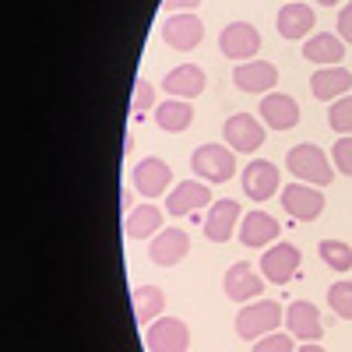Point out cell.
Segmentation results:
<instances>
[{
    "mask_svg": "<svg viewBox=\"0 0 352 352\" xmlns=\"http://www.w3.org/2000/svg\"><path fill=\"white\" fill-rule=\"evenodd\" d=\"M285 166H289V173L296 176L300 184H310V187H328V184L335 180V166H331V159L320 152L317 144H310V141L296 144V148H289Z\"/></svg>",
    "mask_w": 352,
    "mask_h": 352,
    "instance_id": "6da1fadb",
    "label": "cell"
},
{
    "mask_svg": "<svg viewBox=\"0 0 352 352\" xmlns=\"http://www.w3.org/2000/svg\"><path fill=\"white\" fill-rule=\"evenodd\" d=\"M190 173L201 176L204 184H226L236 173V152L226 144H201L190 155Z\"/></svg>",
    "mask_w": 352,
    "mask_h": 352,
    "instance_id": "7a4b0ae2",
    "label": "cell"
},
{
    "mask_svg": "<svg viewBox=\"0 0 352 352\" xmlns=\"http://www.w3.org/2000/svg\"><path fill=\"white\" fill-rule=\"evenodd\" d=\"M282 324V307L275 300H254V303H243V310L236 314V335L243 342H257L264 335L278 331Z\"/></svg>",
    "mask_w": 352,
    "mask_h": 352,
    "instance_id": "3957f363",
    "label": "cell"
},
{
    "mask_svg": "<svg viewBox=\"0 0 352 352\" xmlns=\"http://www.w3.org/2000/svg\"><path fill=\"white\" fill-rule=\"evenodd\" d=\"M144 345L148 352H187L190 349V328L180 317H159L144 331Z\"/></svg>",
    "mask_w": 352,
    "mask_h": 352,
    "instance_id": "277c9868",
    "label": "cell"
},
{
    "mask_svg": "<svg viewBox=\"0 0 352 352\" xmlns=\"http://www.w3.org/2000/svg\"><path fill=\"white\" fill-rule=\"evenodd\" d=\"M282 208L296 222H314V219H320V212H324V194H320L317 187H310V184L296 180V184L282 187Z\"/></svg>",
    "mask_w": 352,
    "mask_h": 352,
    "instance_id": "5b68a950",
    "label": "cell"
},
{
    "mask_svg": "<svg viewBox=\"0 0 352 352\" xmlns=\"http://www.w3.org/2000/svg\"><path fill=\"white\" fill-rule=\"evenodd\" d=\"M219 50L222 56H229V60H254L257 50H261V32L250 25V21H232L222 28V36H219Z\"/></svg>",
    "mask_w": 352,
    "mask_h": 352,
    "instance_id": "8992f818",
    "label": "cell"
},
{
    "mask_svg": "<svg viewBox=\"0 0 352 352\" xmlns=\"http://www.w3.org/2000/svg\"><path fill=\"white\" fill-rule=\"evenodd\" d=\"M296 272H300V250L292 247V243H272L268 250H264V257H261L264 282L285 285V282H292V275H296Z\"/></svg>",
    "mask_w": 352,
    "mask_h": 352,
    "instance_id": "52a82bcc",
    "label": "cell"
},
{
    "mask_svg": "<svg viewBox=\"0 0 352 352\" xmlns=\"http://www.w3.org/2000/svg\"><path fill=\"white\" fill-rule=\"evenodd\" d=\"M162 39H166L169 50L190 53V50H197L201 39H204V21H201L197 14H190V11H187V14H169L166 25H162Z\"/></svg>",
    "mask_w": 352,
    "mask_h": 352,
    "instance_id": "ba28073f",
    "label": "cell"
},
{
    "mask_svg": "<svg viewBox=\"0 0 352 352\" xmlns=\"http://www.w3.org/2000/svg\"><path fill=\"white\" fill-rule=\"evenodd\" d=\"M222 134H226V144L232 152H257L264 144V124L254 120L250 113H232L222 127Z\"/></svg>",
    "mask_w": 352,
    "mask_h": 352,
    "instance_id": "9c48e42d",
    "label": "cell"
},
{
    "mask_svg": "<svg viewBox=\"0 0 352 352\" xmlns=\"http://www.w3.org/2000/svg\"><path fill=\"white\" fill-rule=\"evenodd\" d=\"M169 180H173V169H169V162H162V159H141L138 166H134V173H131V184H134V190L141 194V197H162L166 190H169Z\"/></svg>",
    "mask_w": 352,
    "mask_h": 352,
    "instance_id": "30bf717a",
    "label": "cell"
},
{
    "mask_svg": "<svg viewBox=\"0 0 352 352\" xmlns=\"http://www.w3.org/2000/svg\"><path fill=\"white\" fill-rule=\"evenodd\" d=\"M222 289H226L229 300H236V303H254L261 292H264V275H257L247 261H236V264H232V268L226 272Z\"/></svg>",
    "mask_w": 352,
    "mask_h": 352,
    "instance_id": "8fae6325",
    "label": "cell"
},
{
    "mask_svg": "<svg viewBox=\"0 0 352 352\" xmlns=\"http://www.w3.org/2000/svg\"><path fill=\"white\" fill-rule=\"evenodd\" d=\"M285 328H289L292 338H300V342H320V335H324L320 310H317L310 300L289 303V310H285Z\"/></svg>",
    "mask_w": 352,
    "mask_h": 352,
    "instance_id": "7c38bea8",
    "label": "cell"
},
{
    "mask_svg": "<svg viewBox=\"0 0 352 352\" xmlns=\"http://www.w3.org/2000/svg\"><path fill=\"white\" fill-rule=\"evenodd\" d=\"M243 194L250 201H268L278 194V166L268 162V159H254L247 169H243Z\"/></svg>",
    "mask_w": 352,
    "mask_h": 352,
    "instance_id": "4fadbf2b",
    "label": "cell"
},
{
    "mask_svg": "<svg viewBox=\"0 0 352 352\" xmlns=\"http://www.w3.org/2000/svg\"><path fill=\"white\" fill-rule=\"evenodd\" d=\"M240 222H243L240 204L229 201V197H222V201L212 204L208 219H204V236H208L212 243H226V240H232V232H240V229H236Z\"/></svg>",
    "mask_w": 352,
    "mask_h": 352,
    "instance_id": "5bb4252c",
    "label": "cell"
},
{
    "mask_svg": "<svg viewBox=\"0 0 352 352\" xmlns=\"http://www.w3.org/2000/svg\"><path fill=\"white\" fill-rule=\"evenodd\" d=\"M261 120L272 131H292L300 124V102L285 92H268L261 99Z\"/></svg>",
    "mask_w": 352,
    "mask_h": 352,
    "instance_id": "9a60e30c",
    "label": "cell"
},
{
    "mask_svg": "<svg viewBox=\"0 0 352 352\" xmlns=\"http://www.w3.org/2000/svg\"><path fill=\"white\" fill-rule=\"evenodd\" d=\"M232 85L247 96H257V92H272L278 85V67L272 60H254V64H236L232 71Z\"/></svg>",
    "mask_w": 352,
    "mask_h": 352,
    "instance_id": "2e32d148",
    "label": "cell"
},
{
    "mask_svg": "<svg viewBox=\"0 0 352 352\" xmlns=\"http://www.w3.org/2000/svg\"><path fill=\"white\" fill-rule=\"evenodd\" d=\"M201 204H215L212 201V187L208 184H197V180H184V184H176L169 190L166 208H169V215L184 219V215H194Z\"/></svg>",
    "mask_w": 352,
    "mask_h": 352,
    "instance_id": "e0dca14e",
    "label": "cell"
},
{
    "mask_svg": "<svg viewBox=\"0 0 352 352\" xmlns=\"http://www.w3.org/2000/svg\"><path fill=\"white\" fill-rule=\"evenodd\" d=\"M190 250V236L184 229H162L155 232V240L148 247V257L159 264V268H173V264H180Z\"/></svg>",
    "mask_w": 352,
    "mask_h": 352,
    "instance_id": "ac0fdd59",
    "label": "cell"
},
{
    "mask_svg": "<svg viewBox=\"0 0 352 352\" xmlns=\"http://www.w3.org/2000/svg\"><path fill=\"white\" fill-rule=\"evenodd\" d=\"M342 56H345V39L335 32H320L310 36L303 43V60L307 64H320V67H342Z\"/></svg>",
    "mask_w": 352,
    "mask_h": 352,
    "instance_id": "d6986e66",
    "label": "cell"
},
{
    "mask_svg": "<svg viewBox=\"0 0 352 352\" xmlns=\"http://www.w3.org/2000/svg\"><path fill=\"white\" fill-rule=\"evenodd\" d=\"M310 92L320 102H335V99L352 92V74L345 67H317L310 78Z\"/></svg>",
    "mask_w": 352,
    "mask_h": 352,
    "instance_id": "ffe728a7",
    "label": "cell"
},
{
    "mask_svg": "<svg viewBox=\"0 0 352 352\" xmlns=\"http://www.w3.org/2000/svg\"><path fill=\"white\" fill-rule=\"evenodd\" d=\"M162 92H169L173 99H197L204 92V71L194 67V64H180L173 67L166 78H162Z\"/></svg>",
    "mask_w": 352,
    "mask_h": 352,
    "instance_id": "44dd1931",
    "label": "cell"
},
{
    "mask_svg": "<svg viewBox=\"0 0 352 352\" xmlns=\"http://www.w3.org/2000/svg\"><path fill=\"white\" fill-rule=\"evenodd\" d=\"M317 14L310 4H300V0H292V4H285L275 18V28H278V36L282 39H303L310 36V28H314Z\"/></svg>",
    "mask_w": 352,
    "mask_h": 352,
    "instance_id": "7402d4cb",
    "label": "cell"
},
{
    "mask_svg": "<svg viewBox=\"0 0 352 352\" xmlns=\"http://www.w3.org/2000/svg\"><path fill=\"white\" fill-rule=\"evenodd\" d=\"M278 232H282V229H278V219H275V215H268V212H250V215H243V222H240V243H243V247H272Z\"/></svg>",
    "mask_w": 352,
    "mask_h": 352,
    "instance_id": "603a6c76",
    "label": "cell"
},
{
    "mask_svg": "<svg viewBox=\"0 0 352 352\" xmlns=\"http://www.w3.org/2000/svg\"><path fill=\"white\" fill-rule=\"evenodd\" d=\"M124 232L131 240H144V236H155L162 232V212L155 204H134L124 219Z\"/></svg>",
    "mask_w": 352,
    "mask_h": 352,
    "instance_id": "cb8c5ba5",
    "label": "cell"
},
{
    "mask_svg": "<svg viewBox=\"0 0 352 352\" xmlns=\"http://www.w3.org/2000/svg\"><path fill=\"white\" fill-rule=\"evenodd\" d=\"M155 124L166 134H184L194 124V106L187 99H166L162 106H155Z\"/></svg>",
    "mask_w": 352,
    "mask_h": 352,
    "instance_id": "d4e9b609",
    "label": "cell"
},
{
    "mask_svg": "<svg viewBox=\"0 0 352 352\" xmlns=\"http://www.w3.org/2000/svg\"><path fill=\"white\" fill-rule=\"evenodd\" d=\"M162 307H166V296L159 285H138L134 289V317L138 324H152L155 317H162Z\"/></svg>",
    "mask_w": 352,
    "mask_h": 352,
    "instance_id": "484cf974",
    "label": "cell"
},
{
    "mask_svg": "<svg viewBox=\"0 0 352 352\" xmlns=\"http://www.w3.org/2000/svg\"><path fill=\"white\" fill-rule=\"evenodd\" d=\"M317 254H320V261H324L328 268H335V272H349V268H352V247L342 243V240H320Z\"/></svg>",
    "mask_w": 352,
    "mask_h": 352,
    "instance_id": "4316f807",
    "label": "cell"
},
{
    "mask_svg": "<svg viewBox=\"0 0 352 352\" xmlns=\"http://www.w3.org/2000/svg\"><path fill=\"white\" fill-rule=\"evenodd\" d=\"M328 124L331 131L342 138V134H352V96H342L328 106Z\"/></svg>",
    "mask_w": 352,
    "mask_h": 352,
    "instance_id": "83f0119b",
    "label": "cell"
},
{
    "mask_svg": "<svg viewBox=\"0 0 352 352\" xmlns=\"http://www.w3.org/2000/svg\"><path fill=\"white\" fill-rule=\"evenodd\" d=\"M328 307L342 317V320H352V282H335L328 289Z\"/></svg>",
    "mask_w": 352,
    "mask_h": 352,
    "instance_id": "f1b7e54d",
    "label": "cell"
},
{
    "mask_svg": "<svg viewBox=\"0 0 352 352\" xmlns=\"http://www.w3.org/2000/svg\"><path fill=\"white\" fill-rule=\"evenodd\" d=\"M155 106V88L144 81V78H138V85H134V99H131V116H144Z\"/></svg>",
    "mask_w": 352,
    "mask_h": 352,
    "instance_id": "f546056e",
    "label": "cell"
},
{
    "mask_svg": "<svg viewBox=\"0 0 352 352\" xmlns=\"http://www.w3.org/2000/svg\"><path fill=\"white\" fill-rule=\"evenodd\" d=\"M331 166L342 173V176H352V134H342L331 148Z\"/></svg>",
    "mask_w": 352,
    "mask_h": 352,
    "instance_id": "4dcf8cb0",
    "label": "cell"
},
{
    "mask_svg": "<svg viewBox=\"0 0 352 352\" xmlns=\"http://www.w3.org/2000/svg\"><path fill=\"white\" fill-rule=\"evenodd\" d=\"M254 352H296V338L282 335V331H272V335L254 342Z\"/></svg>",
    "mask_w": 352,
    "mask_h": 352,
    "instance_id": "1f68e13d",
    "label": "cell"
},
{
    "mask_svg": "<svg viewBox=\"0 0 352 352\" xmlns=\"http://www.w3.org/2000/svg\"><path fill=\"white\" fill-rule=\"evenodd\" d=\"M338 36L345 39V46L352 43V0H345L338 11Z\"/></svg>",
    "mask_w": 352,
    "mask_h": 352,
    "instance_id": "d6a6232c",
    "label": "cell"
},
{
    "mask_svg": "<svg viewBox=\"0 0 352 352\" xmlns=\"http://www.w3.org/2000/svg\"><path fill=\"white\" fill-rule=\"evenodd\" d=\"M162 8L166 11H176V14H187V11L201 8V0H162Z\"/></svg>",
    "mask_w": 352,
    "mask_h": 352,
    "instance_id": "836d02e7",
    "label": "cell"
},
{
    "mask_svg": "<svg viewBox=\"0 0 352 352\" xmlns=\"http://www.w3.org/2000/svg\"><path fill=\"white\" fill-rule=\"evenodd\" d=\"M120 204H124V212H131V208H134V194L124 190V194H120Z\"/></svg>",
    "mask_w": 352,
    "mask_h": 352,
    "instance_id": "e575fe53",
    "label": "cell"
},
{
    "mask_svg": "<svg viewBox=\"0 0 352 352\" xmlns=\"http://www.w3.org/2000/svg\"><path fill=\"white\" fill-rule=\"evenodd\" d=\"M296 352H324V345H317V342H307V345H300Z\"/></svg>",
    "mask_w": 352,
    "mask_h": 352,
    "instance_id": "d590c367",
    "label": "cell"
},
{
    "mask_svg": "<svg viewBox=\"0 0 352 352\" xmlns=\"http://www.w3.org/2000/svg\"><path fill=\"white\" fill-rule=\"evenodd\" d=\"M314 4H320V8H338L342 0H314Z\"/></svg>",
    "mask_w": 352,
    "mask_h": 352,
    "instance_id": "8d00e7d4",
    "label": "cell"
}]
</instances>
